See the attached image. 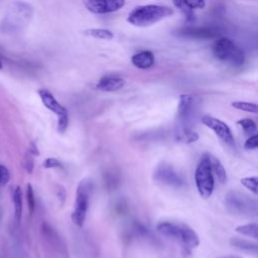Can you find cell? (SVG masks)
Instances as JSON below:
<instances>
[{"label": "cell", "mask_w": 258, "mask_h": 258, "mask_svg": "<svg viewBox=\"0 0 258 258\" xmlns=\"http://www.w3.org/2000/svg\"><path fill=\"white\" fill-rule=\"evenodd\" d=\"M131 62L138 69L146 70V69L151 68L154 64L155 59H154V55L151 51L142 50V51H139L132 55Z\"/></svg>", "instance_id": "obj_16"}, {"label": "cell", "mask_w": 258, "mask_h": 258, "mask_svg": "<svg viewBox=\"0 0 258 258\" xmlns=\"http://www.w3.org/2000/svg\"><path fill=\"white\" fill-rule=\"evenodd\" d=\"M33 14L32 7L22 1H14L7 7L1 22V30L14 33L22 30L30 21Z\"/></svg>", "instance_id": "obj_1"}, {"label": "cell", "mask_w": 258, "mask_h": 258, "mask_svg": "<svg viewBox=\"0 0 258 258\" xmlns=\"http://www.w3.org/2000/svg\"><path fill=\"white\" fill-rule=\"evenodd\" d=\"M10 179V172L8 168L0 164V185H5Z\"/></svg>", "instance_id": "obj_26"}, {"label": "cell", "mask_w": 258, "mask_h": 258, "mask_svg": "<svg viewBox=\"0 0 258 258\" xmlns=\"http://www.w3.org/2000/svg\"><path fill=\"white\" fill-rule=\"evenodd\" d=\"M202 122L208 128L212 129L215 132V134L218 137H220L222 139V141H224L227 145H229V146L235 145L232 132H231L229 126L225 122H223L213 116H209V115L203 116Z\"/></svg>", "instance_id": "obj_10"}, {"label": "cell", "mask_w": 258, "mask_h": 258, "mask_svg": "<svg viewBox=\"0 0 258 258\" xmlns=\"http://www.w3.org/2000/svg\"><path fill=\"white\" fill-rule=\"evenodd\" d=\"M125 85V81L123 78L118 77V76H113V75H108L102 77L98 84H97V89L103 92H115L120 89H122Z\"/></svg>", "instance_id": "obj_14"}, {"label": "cell", "mask_w": 258, "mask_h": 258, "mask_svg": "<svg viewBox=\"0 0 258 258\" xmlns=\"http://www.w3.org/2000/svg\"><path fill=\"white\" fill-rule=\"evenodd\" d=\"M241 183L250 189L253 194H258V178L257 177H243L241 178Z\"/></svg>", "instance_id": "obj_24"}, {"label": "cell", "mask_w": 258, "mask_h": 258, "mask_svg": "<svg viewBox=\"0 0 258 258\" xmlns=\"http://www.w3.org/2000/svg\"><path fill=\"white\" fill-rule=\"evenodd\" d=\"M213 53L219 60L234 67H241L245 62L244 51L230 38H218L213 44Z\"/></svg>", "instance_id": "obj_5"}, {"label": "cell", "mask_w": 258, "mask_h": 258, "mask_svg": "<svg viewBox=\"0 0 258 258\" xmlns=\"http://www.w3.org/2000/svg\"><path fill=\"white\" fill-rule=\"evenodd\" d=\"M13 205H14V217L16 223H19L21 220L22 214V190L20 186H15L12 192Z\"/></svg>", "instance_id": "obj_17"}, {"label": "cell", "mask_w": 258, "mask_h": 258, "mask_svg": "<svg viewBox=\"0 0 258 258\" xmlns=\"http://www.w3.org/2000/svg\"><path fill=\"white\" fill-rule=\"evenodd\" d=\"M156 228L161 235L180 243L185 249L197 248L200 244L198 234L187 225L163 221L160 222Z\"/></svg>", "instance_id": "obj_4"}, {"label": "cell", "mask_w": 258, "mask_h": 258, "mask_svg": "<svg viewBox=\"0 0 258 258\" xmlns=\"http://www.w3.org/2000/svg\"><path fill=\"white\" fill-rule=\"evenodd\" d=\"M231 245L240 249V250H244V251H248V252H256L257 251V245L253 244L249 241L243 240V239H239V238H232L230 241Z\"/></svg>", "instance_id": "obj_19"}, {"label": "cell", "mask_w": 258, "mask_h": 258, "mask_svg": "<svg viewBox=\"0 0 258 258\" xmlns=\"http://www.w3.org/2000/svg\"><path fill=\"white\" fill-rule=\"evenodd\" d=\"M29 153H30V154H32V155H38V150H37V147H36V145H35L33 142H31V143H30V149H29Z\"/></svg>", "instance_id": "obj_31"}, {"label": "cell", "mask_w": 258, "mask_h": 258, "mask_svg": "<svg viewBox=\"0 0 258 258\" xmlns=\"http://www.w3.org/2000/svg\"><path fill=\"white\" fill-rule=\"evenodd\" d=\"M244 147L246 149H255L258 147V135L254 134L252 136H250L247 141L244 144Z\"/></svg>", "instance_id": "obj_28"}, {"label": "cell", "mask_w": 258, "mask_h": 258, "mask_svg": "<svg viewBox=\"0 0 258 258\" xmlns=\"http://www.w3.org/2000/svg\"><path fill=\"white\" fill-rule=\"evenodd\" d=\"M238 124L242 127V129L245 131L246 134H253L257 130L256 123L252 119H241L238 121Z\"/></svg>", "instance_id": "obj_23"}, {"label": "cell", "mask_w": 258, "mask_h": 258, "mask_svg": "<svg viewBox=\"0 0 258 258\" xmlns=\"http://www.w3.org/2000/svg\"><path fill=\"white\" fill-rule=\"evenodd\" d=\"M86 8L96 14L118 11L125 5V0H84Z\"/></svg>", "instance_id": "obj_11"}, {"label": "cell", "mask_w": 258, "mask_h": 258, "mask_svg": "<svg viewBox=\"0 0 258 258\" xmlns=\"http://www.w3.org/2000/svg\"><path fill=\"white\" fill-rule=\"evenodd\" d=\"M26 200H27V205H28V209L30 214L33 213L34 208H35V199H34V192H33V188L32 185L30 183H28L26 185Z\"/></svg>", "instance_id": "obj_25"}, {"label": "cell", "mask_w": 258, "mask_h": 258, "mask_svg": "<svg viewBox=\"0 0 258 258\" xmlns=\"http://www.w3.org/2000/svg\"><path fill=\"white\" fill-rule=\"evenodd\" d=\"M86 33L92 37L99 38V39H105V40H110L113 38V32L105 29V28H90L86 30Z\"/></svg>", "instance_id": "obj_20"}, {"label": "cell", "mask_w": 258, "mask_h": 258, "mask_svg": "<svg viewBox=\"0 0 258 258\" xmlns=\"http://www.w3.org/2000/svg\"><path fill=\"white\" fill-rule=\"evenodd\" d=\"M31 155L32 154H30V153L28 155H26L25 160H24V167L28 173H31L33 170V159L31 157Z\"/></svg>", "instance_id": "obj_30"}, {"label": "cell", "mask_w": 258, "mask_h": 258, "mask_svg": "<svg viewBox=\"0 0 258 258\" xmlns=\"http://www.w3.org/2000/svg\"><path fill=\"white\" fill-rule=\"evenodd\" d=\"M177 34L186 38H196V39H208L216 37L219 34V29L215 27H182L177 31Z\"/></svg>", "instance_id": "obj_12"}, {"label": "cell", "mask_w": 258, "mask_h": 258, "mask_svg": "<svg viewBox=\"0 0 258 258\" xmlns=\"http://www.w3.org/2000/svg\"><path fill=\"white\" fill-rule=\"evenodd\" d=\"M173 9L167 6L156 4L141 5L135 7L127 17V21L138 27H145L152 25L164 18L170 17L173 14Z\"/></svg>", "instance_id": "obj_3"}, {"label": "cell", "mask_w": 258, "mask_h": 258, "mask_svg": "<svg viewBox=\"0 0 258 258\" xmlns=\"http://www.w3.org/2000/svg\"><path fill=\"white\" fill-rule=\"evenodd\" d=\"M172 2L187 19L192 18L194 9H203L206 6L205 0H172Z\"/></svg>", "instance_id": "obj_15"}, {"label": "cell", "mask_w": 258, "mask_h": 258, "mask_svg": "<svg viewBox=\"0 0 258 258\" xmlns=\"http://www.w3.org/2000/svg\"><path fill=\"white\" fill-rule=\"evenodd\" d=\"M60 166H61V163L54 157H48L43 161V167L45 168H55Z\"/></svg>", "instance_id": "obj_29"}, {"label": "cell", "mask_w": 258, "mask_h": 258, "mask_svg": "<svg viewBox=\"0 0 258 258\" xmlns=\"http://www.w3.org/2000/svg\"><path fill=\"white\" fill-rule=\"evenodd\" d=\"M232 106L238 110L250 112V113H257L258 112V106L255 103L250 102H243V101H236L232 103Z\"/></svg>", "instance_id": "obj_22"}, {"label": "cell", "mask_w": 258, "mask_h": 258, "mask_svg": "<svg viewBox=\"0 0 258 258\" xmlns=\"http://www.w3.org/2000/svg\"><path fill=\"white\" fill-rule=\"evenodd\" d=\"M68 125H69V114L59 116L57 121V131L59 133H63L67 130Z\"/></svg>", "instance_id": "obj_27"}, {"label": "cell", "mask_w": 258, "mask_h": 258, "mask_svg": "<svg viewBox=\"0 0 258 258\" xmlns=\"http://www.w3.org/2000/svg\"><path fill=\"white\" fill-rule=\"evenodd\" d=\"M220 258H240V257L233 256V255H228V256H223V257H220Z\"/></svg>", "instance_id": "obj_32"}, {"label": "cell", "mask_w": 258, "mask_h": 258, "mask_svg": "<svg viewBox=\"0 0 258 258\" xmlns=\"http://www.w3.org/2000/svg\"><path fill=\"white\" fill-rule=\"evenodd\" d=\"M195 180L200 196L204 199L210 198L214 190V176L209 154L202 156L196 169Z\"/></svg>", "instance_id": "obj_7"}, {"label": "cell", "mask_w": 258, "mask_h": 258, "mask_svg": "<svg viewBox=\"0 0 258 258\" xmlns=\"http://www.w3.org/2000/svg\"><path fill=\"white\" fill-rule=\"evenodd\" d=\"M210 155V154H209ZM210 161H211V166H212V170L215 172L218 180L222 183H224L226 181V171L224 166L222 165V163L220 162L219 159H217L215 156L210 155Z\"/></svg>", "instance_id": "obj_18"}, {"label": "cell", "mask_w": 258, "mask_h": 258, "mask_svg": "<svg viewBox=\"0 0 258 258\" xmlns=\"http://www.w3.org/2000/svg\"><path fill=\"white\" fill-rule=\"evenodd\" d=\"M225 206L228 212L234 215L251 216L257 214V202L239 190H231L225 197Z\"/></svg>", "instance_id": "obj_6"}, {"label": "cell", "mask_w": 258, "mask_h": 258, "mask_svg": "<svg viewBox=\"0 0 258 258\" xmlns=\"http://www.w3.org/2000/svg\"><path fill=\"white\" fill-rule=\"evenodd\" d=\"M0 69H2V62L0 61Z\"/></svg>", "instance_id": "obj_33"}, {"label": "cell", "mask_w": 258, "mask_h": 258, "mask_svg": "<svg viewBox=\"0 0 258 258\" xmlns=\"http://www.w3.org/2000/svg\"><path fill=\"white\" fill-rule=\"evenodd\" d=\"M153 178L162 184L174 187H179L184 183L181 175L170 164L166 163H161L156 167Z\"/></svg>", "instance_id": "obj_9"}, {"label": "cell", "mask_w": 258, "mask_h": 258, "mask_svg": "<svg viewBox=\"0 0 258 258\" xmlns=\"http://www.w3.org/2000/svg\"><path fill=\"white\" fill-rule=\"evenodd\" d=\"M194 97L188 94L180 95L177 106V125H176V138L183 142H195L198 140L199 135L190 127V120L194 111Z\"/></svg>", "instance_id": "obj_2"}, {"label": "cell", "mask_w": 258, "mask_h": 258, "mask_svg": "<svg viewBox=\"0 0 258 258\" xmlns=\"http://www.w3.org/2000/svg\"><path fill=\"white\" fill-rule=\"evenodd\" d=\"M38 96L42 102V104L51 112H53L54 114H56L58 117L62 116V115H67L68 114V110L60 105L56 99L54 98V96L46 89H39L37 91Z\"/></svg>", "instance_id": "obj_13"}, {"label": "cell", "mask_w": 258, "mask_h": 258, "mask_svg": "<svg viewBox=\"0 0 258 258\" xmlns=\"http://www.w3.org/2000/svg\"><path fill=\"white\" fill-rule=\"evenodd\" d=\"M236 231L242 235L252 237L254 239L258 238V226L256 223H251L236 228Z\"/></svg>", "instance_id": "obj_21"}, {"label": "cell", "mask_w": 258, "mask_h": 258, "mask_svg": "<svg viewBox=\"0 0 258 258\" xmlns=\"http://www.w3.org/2000/svg\"><path fill=\"white\" fill-rule=\"evenodd\" d=\"M92 191L93 182L90 179H83L79 183L77 188L75 209L72 213V220L79 227L84 225Z\"/></svg>", "instance_id": "obj_8"}]
</instances>
